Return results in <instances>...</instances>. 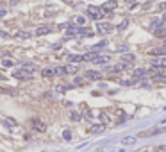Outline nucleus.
<instances>
[{
	"mask_svg": "<svg viewBox=\"0 0 166 152\" xmlns=\"http://www.w3.org/2000/svg\"><path fill=\"white\" fill-rule=\"evenodd\" d=\"M66 70H68V72H77V66H68Z\"/></svg>",
	"mask_w": 166,
	"mask_h": 152,
	"instance_id": "obj_33",
	"label": "nucleus"
},
{
	"mask_svg": "<svg viewBox=\"0 0 166 152\" xmlns=\"http://www.w3.org/2000/svg\"><path fill=\"white\" fill-rule=\"evenodd\" d=\"M0 36H2V38H9V34H7L5 31H0Z\"/></svg>",
	"mask_w": 166,
	"mask_h": 152,
	"instance_id": "obj_30",
	"label": "nucleus"
},
{
	"mask_svg": "<svg viewBox=\"0 0 166 152\" xmlns=\"http://www.w3.org/2000/svg\"><path fill=\"white\" fill-rule=\"evenodd\" d=\"M15 36H16L18 39H27V38H31V34H29V32H23V31H20V32H16Z\"/></svg>",
	"mask_w": 166,
	"mask_h": 152,
	"instance_id": "obj_17",
	"label": "nucleus"
},
{
	"mask_svg": "<svg viewBox=\"0 0 166 152\" xmlns=\"http://www.w3.org/2000/svg\"><path fill=\"white\" fill-rule=\"evenodd\" d=\"M63 138H64L66 141H70V140H72V133H70V131H64V133H63Z\"/></svg>",
	"mask_w": 166,
	"mask_h": 152,
	"instance_id": "obj_25",
	"label": "nucleus"
},
{
	"mask_svg": "<svg viewBox=\"0 0 166 152\" xmlns=\"http://www.w3.org/2000/svg\"><path fill=\"white\" fill-rule=\"evenodd\" d=\"M5 15H7V11H5V9H0V18H4Z\"/></svg>",
	"mask_w": 166,
	"mask_h": 152,
	"instance_id": "obj_32",
	"label": "nucleus"
},
{
	"mask_svg": "<svg viewBox=\"0 0 166 152\" xmlns=\"http://www.w3.org/2000/svg\"><path fill=\"white\" fill-rule=\"evenodd\" d=\"M54 72L57 74V75H64V74H68V70H66L64 66H57V68H54Z\"/></svg>",
	"mask_w": 166,
	"mask_h": 152,
	"instance_id": "obj_16",
	"label": "nucleus"
},
{
	"mask_svg": "<svg viewBox=\"0 0 166 152\" xmlns=\"http://www.w3.org/2000/svg\"><path fill=\"white\" fill-rule=\"evenodd\" d=\"M107 61H109V57L107 56H96L95 57V59H93V63H95V64H104V63H107Z\"/></svg>",
	"mask_w": 166,
	"mask_h": 152,
	"instance_id": "obj_9",
	"label": "nucleus"
},
{
	"mask_svg": "<svg viewBox=\"0 0 166 152\" xmlns=\"http://www.w3.org/2000/svg\"><path fill=\"white\" fill-rule=\"evenodd\" d=\"M55 72H54V68H43L41 70V75L43 77H50V75H54Z\"/></svg>",
	"mask_w": 166,
	"mask_h": 152,
	"instance_id": "obj_13",
	"label": "nucleus"
},
{
	"mask_svg": "<svg viewBox=\"0 0 166 152\" xmlns=\"http://www.w3.org/2000/svg\"><path fill=\"white\" fill-rule=\"evenodd\" d=\"M0 81H5V77L2 75V74H0Z\"/></svg>",
	"mask_w": 166,
	"mask_h": 152,
	"instance_id": "obj_37",
	"label": "nucleus"
},
{
	"mask_svg": "<svg viewBox=\"0 0 166 152\" xmlns=\"http://www.w3.org/2000/svg\"><path fill=\"white\" fill-rule=\"evenodd\" d=\"M155 64H161V66H164V68H166V57H161V59H159Z\"/></svg>",
	"mask_w": 166,
	"mask_h": 152,
	"instance_id": "obj_27",
	"label": "nucleus"
},
{
	"mask_svg": "<svg viewBox=\"0 0 166 152\" xmlns=\"http://www.w3.org/2000/svg\"><path fill=\"white\" fill-rule=\"evenodd\" d=\"M125 2H127V4H134V2H136V0H125Z\"/></svg>",
	"mask_w": 166,
	"mask_h": 152,
	"instance_id": "obj_36",
	"label": "nucleus"
},
{
	"mask_svg": "<svg viewBox=\"0 0 166 152\" xmlns=\"http://www.w3.org/2000/svg\"><path fill=\"white\" fill-rule=\"evenodd\" d=\"M150 54H152V56H164L166 48L164 47H163V48H154V50H150Z\"/></svg>",
	"mask_w": 166,
	"mask_h": 152,
	"instance_id": "obj_10",
	"label": "nucleus"
},
{
	"mask_svg": "<svg viewBox=\"0 0 166 152\" xmlns=\"http://www.w3.org/2000/svg\"><path fill=\"white\" fill-rule=\"evenodd\" d=\"M100 131H104V124L102 125H93L91 127V133H100Z\"/></svg>",
	"mask_w": 166,
	"mask_h": 152,
	"instance_id": "obj_23",
	"label": "nucleus"
},
{
	"mask_svg": "<svg viewBox=\"0 0 166 152\" xmlns=\"http://www.w3.org/2000/svg\"><path fill=\"white\" fill-rule=\"evenodd\" d=\"M118 50H122V52H125V50H127V45H120V47H118Z\"/></svg>",
	"mask_w": 166,
	"mask_h": 152,
	"instance_id": "obj_31",
	"label": "nucleus"
},
{
	"mask_svg": "<svg viewBox=\"0 0 166 152\" xmlns=\"http://www.w3.org/2000/svg\"><path fill=\"white\" fill-rule=\"evenodd\" d=\"M104 47H107V41H106V39L100 41V43H96V45H93L91 50H100V48H104Z\"/></svg>",
	"mask_w": 166,
	"mask_h": 152,
	"instance_id": "obj_15",
	"label": "nucleus"
},
{
	"mask_svg": "<svg viewBox=\"0 0 166 152\" xmlns=\"http://www.w3.org/2000/svg\"><path fill=\"white\" fill-rule=\"evenodd\" d=\"M48 32H52V27H48V25H43V27H37L36 29V36H45Z\"/></svg>",
	"mask_w": 166,
	"mask_h": 152,
	"instance_id": "obj_7",
	"label": "nucleus"
},
{
	"mask_svg": "<svg viewBox=\"0 0 166 152\" xmlns=\"http://www.w3.org/2000/svg\"><path fill=\"white\" fill-rule=\"evenodd\" d=\"M2 64H4V66H5V68H11V66H13V61H11V59H7V57H5V59H2Z\"/></svg>",
	"mask_w": 166,
	"mask_h": 152,
	"instance_id": "obj_22",
	"label": "nucleus"
},
{
	"mask_svg": "<svg viewBox=\"0 0 166 152\" xmlns=\"http://www.w3.org/2000/svg\"><path fill=\"white\" fill-rule=\"evenodd\" d=\"M154 81H155L157 84H166V77L164 75H155L154 77Z\"/></svg>",
	"mask_w": 166,
	"mask_h": 152,
	"instance_id": "obj_20",
	"label": "nucleus"
},
{
	"mask_svg": "<svg viewBox=\"0 0 166 152\" xmlns=\"http://www.w3.org/2000/svg\"><path fill=\"white\" fill-rule=\"evenodd\" d=\"M159 9H163V11H166V2H163V4H159Z\"/></svg>",
	"mask_w": 166,
	"mask_h": 152,
	"instance_id": "obj_35",
	"label": "nucleus"
},
{
	"mask_svg": "<svg viewBox=\"0 0 166 152\" xmlns=\"http://www.w3.org/2000/svg\"><path fill=\"white\" fill-rule=\"evenodd\" d=\"M164 131H166V127H164Z\"/></svg>",
	"mask_w": 166,
	"mask_h": 152,
	"instance_id": "obj_40",
	"label": "nucleus"
},
{
	"mask_svg": "<svg viewBox=\"0 0 166 152\" xmlns=\"http://www.w3.org/2000/svg\"><path fill=\"white\" fill-rule=\"evenodd\" d=\"M96 56H98V54L93 50V52H90V54H86V56H84V61H93V59H95Z\"/></svg>",
	"mask_w": 166,
	"mask_h": 152,
	"instance_id": "obj_21",
	"label": "nucleus"
},
{
	"mask_svg": "<svg viewBox=\"0 0 166 152\" xmlns=\"http://www.w3.org/2000/svg\"><path fill=\"white\" fill-rule=\"evenodd\" d=\"M77 34H80V36H93V31L91 29H84V27H77Z\"/></svg>",
	"mask_w": 166,
	"mask_h": 152,
	"instance_id": "obj_8",
	"label": "nucleus"
},
{
	"mask_svg": "<svg viewBox=\"0 0 166 152\" xmlns=\"http://www.w3.org/2000/svg\"><path fill=\"white\" fill-rule=\"evenodd\" d=\"M86 13H88V16L93 20H100L104 16V11H102V7H95V5H90L88 9H86Z\"/></svg>",
	"mask_w": 166,
	"mask_h": 152,
	"instance_id": "obj_1",
	"label": "nucleus"
},
{
	"mask_svg": "<svg viewBox=\"0 0 166 152\" xmlns=\"http://www.w3.org/2000/svg\"><path fill=\"white\" fill-rule=\"evenodd\" d=\"M147 74H148L147 68H136V70H134V75L136 77H143V75H147Z\"/></svg>",
	"mask_w": 166,
	"mask_h": 152,
	"instance_id": "obj_11",
	"label": "nucleus"
},
{
	"mask_svg": "<svg viewBox=\"0 0 166 152\" xmlns=\"http://www.w3.org/2000/svg\"><path fill=\"white\" fill-rule=\"evenodd\" d=\"M155 150H157V152H166V145H161V147H157Z\"/></svg>",
	"mask_w": 166,
	"mask_h": 152,
	"instance_id": "obj_29",
	"label": "nucleus"
},
{
	"mask_svg": "<svg viewBox=\"0 0 166 152\" xmlns=\"http://www.w3.org/2000/svg\"><path fill=\"white\" fill-rule=\"evenodd\" d=\"M127 25H129V20H123V21H122V25H120V27H118V29H125V27H127Z\"/></svg>",
	"mask_w": 166,
	"mask_h": 152,
	"instance_id": "obj_28",
	"label": "nucleus"
},
{
	"mask_svg": "<svg viewBox=\"0 0 166 152\" xmlns=\"http://www.w3.org/2000/svg\"><path fill=\"white\" fill-rule=\"evenodd\" d=\"M123 61H125V63H134V61H136V56H134V54H125V56H123Z\"/></svg>",
	"mask_w": 166,
	"mask_h": 152,
	"instance_id": "obj_18",
	"label": "nucleus"
},
{
	"mask_svg": "<svg viewBox=\"0 0 166 152\" xmlns=\"http://www.w3.org/2000/svg\"><path fill=\"white\" fill-rule=\"evenodd\" d=\"M2 122H4L7 127H15V125H16V120H13V118H4Z\"/></svg>",
	"mask_w": 166,
	"mask_h": 152,
	"instance_id": "obj_14",
	"label": "nucleus"
},
{
	"mask_svg": "<svg viewBox=\"0 0 166 152\" xmlns=\"http://www.w3.org/2000/svg\"><path fill=\"white\" fill-rule=\"evenodd\" d=\"M132 141H134V138H125L123 140V143H132Z\"/></svg>",
	"mask_w": 166,
	"mask_h": 152,
	"instance_id": "obj_34",
	"label": "nucleus"
},
{
	"mask_svg": "<svg viewBox=\"0 0 166 152\" xmlns=\"http://www.w3.org/2000/svg\"><path fill=\"white\" fill-rule=\"evenodd\" d=\"M32 127H34L36 131H39V133L47 131V124H45V122H41V120H37V118H34V120H32Z\"/></svg>",
	"mask_w": 166,
	"mask_h": 152,
	"instance_id": "obj_4",
	"label": "nucleus"
},
{
	"mask_svg": "<svg viewBox=\"0 0 166 152\" xmlns=\"http://www.w3.org/2000/svg\"><path fill=\"white\" fill-rule=\"evenodd\" d=\"M13 77H16V79H23V81H25V79H32V74L21 66V70H15V72H13Z\"/></svg>",
	"mask_w": 166,
	"mask_h": 152,
	"instance_id": "obj_3",
	"label": "nucleus"
},
{
	"mask_svg": "<svg viewBox=\"0 0 166 152\" xmlns=\"http://www.w3.org/2000/svg\"><path fill=\"white\" fill-rule=\"evenodd\" d=\"M75 23H77V25H84V23H86V18H84V16H77V18H75Z\"/></svg>",
	"mask_w": 166,
	"mask_h": 152,
	"instance_id": "obj_24",
	"label": "nucleus"
},
{
	"mask_svg": "<svg viewBox=\"0 0 166 152\" xmlns=\"http://www.w3.org/2000/svg\"><path fill=\"white\" fill-rule=\"evenodd\" d=\"M139 152H147V150H139Z\"/></svg>",
	"mask_w": 166,
	"mask_h": 152,
	"instance_id": "obj_39",
	"label": "nucleus"
},
{
	"mask_svg": "<svg viewBox=\"0 0 166 152\" xmlns=\"http://www.w3.org/2000/svg\"><path fill=\"white\" fill-rule=\"evenodd\" d=\"M70 116H72V120H75V122H79V120H80V114H79V113H75V111H73L72 114H70Z\"/></svg>",
	"mask_w": 166,
	"mask_h": 152,
	"instance_id": "obj_26",
	"label": "nucleus"
},
{
	"mask_svg": "<svg viewBox=\"0 0 166 152\" xmlns=\"http://www.w3.org/2000/svg\"><path fill=\"white\" fill-rule=\"evenodd\" d=\"M163 21H166V13H164V15H163Z\"/></svg>",
	"mask_w": 166,
	"mask_h": 152,
	"instance_id": "obj_38",
	"label": "nucleus"
},
{
	"mask_svg": "<svg viewBox=\"0 0 166 152\" xmlns=\"http://www.w3.org/2000/svg\"><path fill=\"white\" fill-rule=\"evenodd\" d=\"M118 7V2L116 0H107L104 5H102V11H104V16H111V11Z\"/></svg>",
	"mask_w": 166,
	"mask_h": 152,
	"instance_id": "obj_2",
	"label": "nucleus"
},
{
	"mask_svg": "<svg viewBox=\"0 0 166 152\" xmlns=\"http://www.w3.org/2000/svg\"><path fill=\"white\" fill-rule=\"evenodd\" d=\"M68 61L70 63H80V61H84V56H68Z\"/></svg>",
	"mask_w": 166,
	"mask_h": 152,
	"instance_id": "obj_12",
	"label": "nucleus"
},
{
	"mask_svg": "<svg viewBox=\"0 0 166 152\" xmlns=\"http://www.w3.org/2000/svg\"><path fill=\"white\" fill-rule=\"evenodd\" d=\"M86 79L100 81V79H102V74H100V72H95V70H88V72H86Z\"/></svg>",
	"mask_w": 166,
	"mask_h": 152,
	"instance_id": "obj_6",
	"label": "nucleus"
},
{
	"mask_svg": "<svg viewBox=\"0 0 166 152\" xmlns=\"http://www.w3.org/2000/svg\"><path fill=\"white\" fill-rule=\"evenodd\" d=\"M96 29L102 34H109L111 31H112V25H109V23H96Z\"/></svg>",
	"mask_w": 166,
	"mask_h": 152,
	"instance_id": "obj_5",
	"label": "nucleus"
},
{
	"mask_svg": "<svg viewBox=\"0 0 166 152\" xmlns=\"http://www.w3.org/2000/svg\"><path fill=\"white\" fill-rule=\"evenodd\" d=\"M23 68H25V70H29L31 74H34V72L37 70L36 66H34V64H31V63H25V64H23Z\"/></svg>",
	"mask_w": 166,
	"mask_h": 152,
	"instance_id": "obj_19",
	"label": "nucleus"
}]
</instances>
